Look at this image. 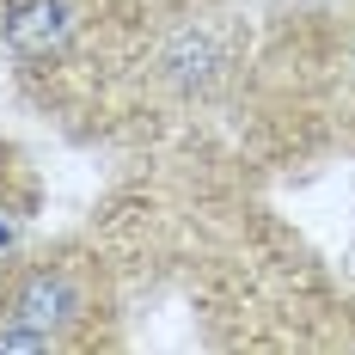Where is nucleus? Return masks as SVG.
Masks as SVG:
<instances>
[{
	"label": "nucleus",
	"instance_id": "1",
	"mask_svg": "<svg viewBox=\"0 0 355 355\" xmlns=\"http://www.w3.org/2000/svg\"><path fill=\"white\" fill-rule=\"evenodd\" d=\"M68 6L62 0H19L12 12H6V43L19 49V55H49V49H62V37H68Z\"/></svg>",
	"mask_w": 355,
	"mask_h": 355
},
{
	"label": "nucleus",
	"instance_id": "2",
	"mask_svg": "<svg viewBox=\"0 0 355 355\" xmlns=\"http://www.w3.org/2000/svg\"><path fill=\"white\" fill-rule=\"evenodd\" d=\"M12 319H25V324H37V331H49V324H62V319H73V288L62 282V276H31V282L19 288V306H12Z\"/></svg>",
	"mask_w": 355,
	"mask_h": 355
},
{
	"label": "nucleus",
	"instance_id": "3",
	"mask_svg": "<svg viewBox=\"0 0 355 355\" xmlns=\"http://www.w3.org/2000/svg\"><path fill=\"white\" fill-rule=\"evenodd\" d=\"M0 349H49V331H0Z\"/></svg>",
	"mask_w": 355,
	"mask_h": 355
},
{
	"label": "nucleus",
	"instance_id": "4",
	"mask_svg": "<svg viewBox=\"0 0 355 355\" xmlns=\"http://www.w3.org/2000/svg\"><path fill=\"white\" fill-rule=\"evenodd\" d=\"M12 245H19V220H12V214H0V257H6Z\"/></svg>",
	"mask_w": 355,
	"mask_h": 355
}]
</instances>
